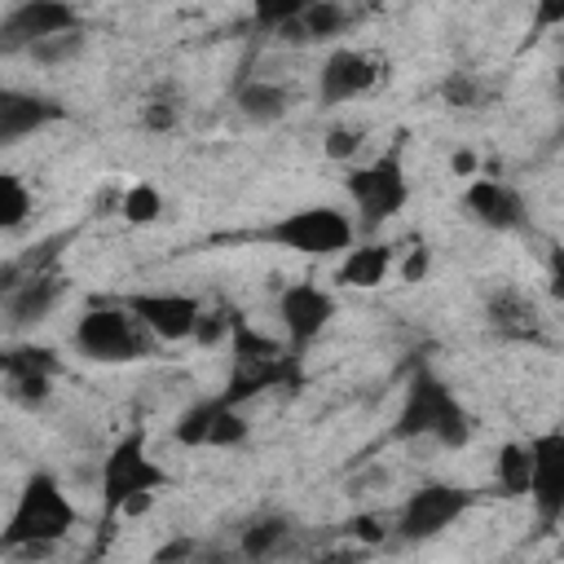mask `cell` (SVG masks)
I'll use <instances>...</instances> for the list:
<instances>
[{
    "label": "cell",
    "mask_w": 564,
    "mask_h": 564,
    "mask_svg": "<svg viewBox=\"0 0 564 564\" xmlns=\"http://www.w3.org/2000/svg\"><path fill=\"white\" fill-rule=\"evenodd\" d=\"M344 533H348V542H357V546H379V542L392 533V524H388L383 516H375V511H357L352 520H344Z\"/></svg>",
    "instance_id": "4dcf8cb0"
},
{
    "label": "cell",
    "mask_w": 564,
    "mask_h": 564,
    "mask_svg": "<svg viewBox=\"0 0 564 564\" xmlns=\"http://www.w3.org/2000/svg\"><path fill=\"white\" fill-rule=\"evenodd\" d=\"M234 326H238V317H234V313L207 308V313H203V322H198L194 344H220V339H234Z\"/></svg>",
    "instance_id": "d6a6232c"
},
{
    "label": "cell",
    "mask_w": 564,
    "mask_h": 564,
    "mask_svg": "<svg viewBox=\"0 0 564 564\" xmlns=\"http://www.w3.org/2000/svg\"><path fill=\"white\" fill-rule=\"evenodd\" d=\"M555 101H560V141H564V70L555 75Z\"/></svg>",
    "instance_id": "ab89813d"
},
{
    "label": "cell",
    "mask_w": 564,
    "mask_h": 564,
    "mask_svg": "<svg viewBox=\"0 0 564 564\" xmlns=\"http://www.w3.org/2000/svg\"><path fill=\"white\" fill-rule=\"evenodd\" d=\"M485 322L498 339L507 344H538L546 330V317L538 308V300L524 286H498L485 300Z\"/></svg>",
    "instance_id": "ac0fdd59"
},
{
    "label": "cell",
    "mask_w": 564,
    "mask_h": 564,
    "mask_svg": "<svg viewBox=\"0 0 564 564\" xmlns=\"http://www.w3.org/2000/svg\"><path fill=\"white\" fill-rule=\"evenodd\" d=\"M300 9H304V0H260V4L251 9V22H256L260 31H269V35H286V31L295 26Z\"/></svg>",
    "instance_id": "f1b7e54d"
},
{
    "label": "cell",
    "mask_w": 564,
    "mask_h": 564,
    "mask_svg": "<svg viewBox=\"0 0 564 564\" xmlns=\"http://www.w3.org/2000/svg\"><path fill=\"white\" fill-rule=\"evenodd\" d=\"M79 524V511L66 494V485L53 476V471H31L13 511H9V524L0 533V551L4 555H40V551H53L62 538H70V529Z\"/></svg>",
    "instance_id": "7a4b0ae2"
},
{
    "label": "cell",
    "mask_w": 564,
    "mask_h": 564,
    "mask_svg": "<svg viewBox=\"0 0 564 564\" xmlns=\"http://www.w3.org/2000/svg\"><path fill=\"white\" fill-rule=\"evenodd\" d=\"M70 348L97 366H128L145 352V330L128 304H88L70 326Z\"/></svg>",
    "instance_id": "52a82bcc"
},
{
    "label": "cell",
    "mask_w": 564,
    "mask_h": 564,
    "mask_svg": "<svg viewBox=\"0 0 564 564\" xmlns=\"http://www.w3.org/2000/svg\"><path fill=\"white\" fill-rule=\"evenodd\" d=\"M449 167H454V176H467V181H476L480 172H476V154L471 150H458L454 159H449Z\"/></svg>",
    "instance_id": "74e56055"
},
{
    "label": "cell",
    "mask_w": 564,
    "mask_h": 564,
    "mask_svg": "<svg viewBox=\"0 0 564 564\" xmlns=\"http://www.w3.org/2000/svg\"><path fill=\"white\" fill-rule=\"evenodd\" d=\"M392 436L397 441H432L441 449H467L476 436V419L436 370L419 366L405 383Z\"/></svg>",
    "instance_id": "6da1fadb"
},
{
    "label": "cell",
    "mask_w": 564,
    "mask_h": 564,
    "mask_svg": "<svg viewBox=\"0 0 564 564\" xmlns=\"http://www.w3.org/2000/svg\"><path fill=\"white\" fill-rule=\"evenodd\" d=\"M529 502L542 529L564 520V427H542L529 436Z\"/></svg>",
    "instance_id": "7c38bea8"
},
{
    "label": "cell",
    "mask_w": 564,
    "mask_h": 564,
    "mask_svg": "<svg viewBox=\"0 0 564 564\" xmlns=\"http://www.w3.org/2000/svg\"><path fill=\"white\" fill-rule=\"evenodd\" d=\"M150 564H198V542L194 538H176V542L159 546Z\"/></svg>",
    "instance_id": "e575fe53"
},
{
    "label": "cell",
    "mask_w": 564,
    "mask_h": 564,
    "mask_svg": "<svg viewBox=\"0 0 564 564\" xmlns=\"http://www.w3.org/2000/svg\"><path fill=\"white\" fill-rule=\"evenodd\" d=\"M66 295V278L57 269H31L26 278H9L4 282V317L9 326H35L44 322Z\"/></svg>",
    "instance_id": "e0dca14e"
},
{
    "label": "cell",
    "mask_w": 564,
    "mask_h": 564,
    "mask_svg": "<svg viewBox=\"0 0 564 564\" xmlns=\"http://www.w3.org/2000/svg\"><path fill=\"white\" fill-rule=\"evenodd\" d=\"M234 106L247 123H278L291 115L295 106V93L278 79H242L238 93H234Z\"/></svg>",
    "instance_id": "44dd1931"
},
{
    "label": "cell",
    "mask_w": 564,
    "mask_h": 564,
    "mask_svg": "<svg viewBox=\"0 0 564 564\" xmlns=\"http://www.w3.org/2000/svg\"><path fill=\"white\" fill-rule=\"evenodd\" d=\"M313 564H366V551L357 542H339V546H326L313 555Z\"/></svg>",
    "instance_id": "d590c367"
},
{
    "label": "cell",
    "mask_w": 564,
    "mask_h": 564,
    "mask_svg": "<svg viewBox=\"0 0 564 564\" xmlns=\"http://www.w3.org/2000/svg\"><path fill=\"white\" fill-rule=\"evenodd\" d=\"M383 62L366 48H352V44H339L322 57L317 66V101L322 106H348L366 93H375V84L383 79Z\"/></svg>",
    "instance_id": "5bb4252c"
},
{
    "label": "cell",
    "mask_w": 564,
    "mask_h": 564,
    "mask_svg": "<svg viewBox=\"0 0 564 564\" xmlns=\"http://www.w3.org/2000/svg\"><path fill=\"white\" fill-rule=\"evenodd\" d=\"M247 436H251L247 410L234 405V401H225L220 392L207 397V401H198V405H189L176 419V427H172V441L181 449H238Z\"/></svg>",
    "instance_id": "9c48e42d"
},
{
    "label": "cell",
    "mask_w": 564,
    "mask_h": 564,
    "mask_svg": "<svg viewBox=\"0 0 564 564\" xmlns=\"http://www.w3.org/2000/svg\"><path fill=\"white\" fill-rule=\"evenodd\" d=\"M167 480H172L167 467L145 449V432H128L106 449L97 494L110 516H137V511L154 507V498L167 489Z\"/></svg>",
    "instance_id": "277c9868"
},
{
    "label": "cell",
    "mask_w": 564,
    "mask_h": 564,
    "mask_svg": "<svg viewBox=\"0 0 564 564\" xmlns=\"http://www.w3.org/2000/svg\"><path fill=\"white\" fill-rule=\"evenodd\" d=\"M79 22H84L79 9L66 4V0H22V4L4 9V18H0V48L4 53H18V48L31 53L44 40L84 31Z\"/></svg>",
    "instance_id": "30bf717a"
},
{
    "label": "cell",
    "mask_w": 564,
    "mask_h": 564,
    "mask_svg": "<svg viewBox=\"0 0 564 564\" xmlns=\"http://www.w3.org/2000/svg\"><path fill=\"white\" fill-rule=\"evenodd\" d=\"M264 238L282 251H295V256H308V260H339L357 247V220L344 207L308 203V207H295V212L278 216L264 229Z\"/></svg>",
    "instance_id": "5b68a950"
},
{
    "label": "cell",
    "mask_w": 564,
    "mask_h": 564,
    "mask_svg": "<svg viewBox=\"0 0 564 564\" xmlns=\"http://www.w3.org/2000/svg\"><path fill=\"white\" fill-rule=\"evenodd\" d=\"M35 212V194L18 172H0V229H18Z\"/></svg>",
    "instance_id": "d4e9b609"
},
{
    "label": "cell",
    "mask_w": 564,
    "mask_h": 564,
    "mask_svg": "<svg viewBox=\"0 0 564 564\" xmlns=\"http://www.w3.org/2000/svg\"><path fill=\"white\" fill-rule=\"evenodd\" d=\"M529 441H507L494 458V485L502 498H529Z\"/></svg>",
    "instance_id": "cb8c5ba5"
},
{
    "label": "cell",
    "mask_w": 564,
    "mask_h": 564,
    "mask_svg": "<svg viewBox=\"0 0 564 564\" xmlns=\"http://www.w3.org/2000/svg\"><path fill=\"white\" fill-rule=\"evenodd\" d=\"M79 53H84V31L57 35V40H44V44L31 48V57H35L40 66H57V62H70V57H79Z\"/></svg>",
    "instance_id": "1f68e13d"
},
{
    "label": "cell",
    "mask_w": 564,
    "mask_h": 564,
    "mask_svg": "<svg viewBox=\"0 0 564 564\" xmlns=\"http://www.w3.org/2000/svg\"><path fill=\"white\" fill-rule=\"evenodd\" d=\"M57 375H62V357L44 344H18L4 352V397L22 410H40L53 397Z\"/></svg>",
    "instance_id": "2e32d148"
},
{
    "label": "cell",
    "mask_w": 564,
    "mask_h": 564,
    "mask_svg": "<svg viewBox=\"0 0 564 564\" xmlns=\"http://www.w3.org/2000/svg\"><path fill=\"white\" fill-rule=\"evenodd\" d=\"M330 322H335V295L322 282L300 278V282H286L278 291V326L286 335V348L304 352L313 339L326 335Z\"/></svg>",
    "instance_id": "4fadbf2b"
},
{
    "label": "cell",
    "mask_w": 564,
    "mask_h": 564,
    "mask_svg": "<svg viewBox=\"0 0 564 564\" xmlns=\"http://www.w3.org/2000/svg\"><path fill=\"white\" fill-rule=\"evenodd\" d=\"M57 119H66V106L44 93H26V88L0 93V145H18L22 137H31Z\"/></svg>",
    "instance_id": "d6986e66"
},
{
    "label": "cell",
    "mask_w": 564,
    "mask_h": 564,
    "mask_svg": "<svg viewBox=\"0 0 564 564\" xmlns=\"http://www.w3.org/2000/svg\"><path fill=\"white\" fill-rule=\"evenodd\" d=\"M229 348H234V357H229V379H225L220 397L234 401V405H247V401H256L264 392H282V388H300L304 383V366H300L304 352L282 348L278 339L260 335L247 322L234 326Z\"/></svg>",
    "instance_id": "3957f363"
},
{
    "label": "cell",
    "mask_w": 564,
    "mask_h": 564,
    "mask_svg": "<svg viewBox=\"0 0 564 564\" xmlns=\"http://www.w3.org/2000/svg\"><path fill=\"white\" fill-rule=\"evenodd\" d=\"M397 247L392 242H357L348 256H339L335 264V282L348 291H375L388 282V273L397 269Z\"/></svg>",
    "instance_id": "ffe728a7"
},
{
    "label": "cell",
    "mask_w": 564,
    "mask_h": 564,
    "mask_svg": "<svg viewBox=\"0 0 564 564\" xmlns=\"http://www.w3.org/2000/svg\"><path fill=\"white\" fill-rule=\"evenodd\" d=\"M119 216H123L128 225H154V220L163 216V194H159V185H150V181L128 185V189L119 194Z\"/></svg>",
    "instance_id": "484cf974"
},
{
    "label": "cell",
    "mask_w": 564,
    "mask_h": 564,
    "mask_svg": "<svg viewBox=\"0 0 564 564\" xmlns=\"http://www.w3.org/2000/svg\"><path fill=\"white\" fill-rule=\"evenodd\" d=\"M361 141H366V132L361 128H352V123H335L330 132H326V141H322V150H326V159H335V163H357V154H361Z\"/></svg>",
    "instance_id": "f546056e"
},
{
    "label": "cell",
    "mask_w": 564,
    "mask_h": 564,
    "mask_svg": "<svg viewBox=\"0 0 564 564\" xmlns=\"http://www.w3.org/2000/svg\"><path fill=\"white\" fill-rule=\"evenodd\" d=\"M427 269H432V247H423V242H414V247H405V256H397L401 282H423Z\"/></svg>",
    "instance_id": "836d02e7"
},
{
    "label": "cell",
    "mask_w": 564,
    "mask_h": 564,
    "mask_svg": "<svg viewBox=\"0 0 564 564\" xmlns=\"http://www.w3.org/2000/svg\"><path fill=\"white\" fill-rule=\"evenodd\" d=\"M546 291L564 304V247H551L546 256Z\"/></svg>",
    "instance_id": "8d00e7d4"
},
{
    "label": "cell",
    "mask_w": 564,
    "mask_h": 564,
    "mask_svg": "<svg viewBox=\"0 0 564 564\" xmlns=\"http://www.w3.org/2000/svg\"><path fill=\"white\" fill-rule=\"evenodd\" d=\"M128 308L141 322V330L159 344H189L207 313L203 300L189 291H132Z\"/></svg>",
    "instance_id": "8fae6325"
},
{
    "label": "cell",
    "mask_w": 564,
    "mask_h": 564,
    "mask_svg": "<svg viewBox=\"0 0 564 564\" xmlns=\"http://www.w3.org/2000/svg\"><path fill=\"white\" fill-rule=\"evenodd\" d=\"M344 189L352 198L357 229H379V225H388L392 216L405 212V203H410V172H405L401 154L388 150V154H375L366 163H352L348 176H344Z\"/></svg>",
    "instance_id": "8992f818"
},
{
    "label": "cell",
    "mask_w": 564,
    "mask_h": 564,
    "mask_svg": "<svg viewBox=\"0 0 564 564\" xmlns=\"http://www.w3.org/2000/svg\"><path fill=\"white\" fill-rule=\"evenodd\" d=\"M181 93H172V88H159L145 106H141V128H150V132H172L176 123H181Z\"/></svg>",
    "instance_id": "83f0119b"
},
{
    "label": "cell",
    "mask_w": 564,
    "mask_h": 564,
    "mask_svg": "<svg viewBox=\"0 0 564 564\" xmlns=\"http://www.w3.org/2000/svg\"><path fill=\"white\" fill-rule=\"evenodd\" d=\"M480 502L476 489L454 485V480H423L419 489H410L392 516V533L401 542H432L445 529H454L471 507Z\"/></svg>",
    "instance_id": "ba28073f"
},
{
    "label": "cell",
    "mask_w": 564,
    "mask_h": 564,
    "mask_svg": "<svg viewBox=\"0 0 564 564\" xmlns=\"http://www.w3.org/2000/svg\"><path fill=\"white\" fill-rule=\"evenodd\" d=\"M564 22V4H538V26H555Z\"/></svg>",
    "instance_id": "f35d334b"
},
{
    "label": "cell",
    "mask_w": 564,
    "mask_h": 564,
    "mask_svg": "<svg viewBox=\"0 0 564 564\" xmlns=\"http://www.w3.org/2000/svg\"><path fill=\"white\" fill-rule=\"evenodd\" d=\"M441 97H445V106H454V110H480L485 97H489V88H485V79H476L471 70H449V75L441 79Z\"/></svg>",
    "instance_id": "4316f807"
},
{
    "label": "cell",
    "mask_w": 564,
    "mask_h": 564,
    "mask_svg": "<svg viewBox=\"0 0 564 564\" xmlns=\"http://www.w3.org/2000/svg\"><path fill=\"white\" fill-rule=\"evenodd\" d=\"M286 538H291V520L286 516H278V511L256 516L238 533V555H242V564H264L286 546Z\"/></svg>",
    "instance_id": "603a6c76"
},
{
    "label": "cell",
    "mask_w": 564,
    "mask_h": 564,
    "mask_svg": "<svg viewBox=\"0 0 564 564\" xmlns=\"http://www.w3.org/2000/svg\"><path fill=\"white\" fill-rule=\"evenodd\" d=\"M348 18H352V13H348L344 4H335V0H304L295 26H291L282 40H295V44H322V40L344 35Z\"/></svg>",
    "instance_id": "7402d4cb"
},
{
    "label": "cell",
    "mask_w": 564,
    "mask_h": 564,
    "mask_svg": "<svg viewBox=\"0 0 564 564\" xmlns=\"http://www.w3.org/2000/svg\"><path fill=\"white\" fill-rule=\"evenodd\" d=\"M458 203H463L467 220L480 225V229H489V234H516V229L529 220L524 194H520L511 181L494 176V172H480L476 181H467Z\"/></svg>",
    "instance_id": "9a60e30c"
}]
</instances>
